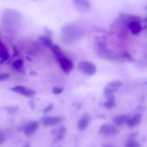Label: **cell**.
<instances>
[{"instance_id": "6da1fadb", "label": "cell", "mask_w": 147, "mask_h": 147, "mask_svg": "<svg viewBox=\"0 0 147 147\" xmlns=\"http://www.w3.org/2000/svg\"><path fill=\"white\" fill-rule=\"evenodd\" d=\"M22 16L20 13L15 9H6L2 14L1 20L3 27L7 31L13 32L14 28L20 25Z\"/></svg>"}, {"instance_id": "7a4b0ae2", "label": "cell", "mask_w": 147, "mask_h": 147, "mask_svg": "<svg viewBox=\"0 0 147 147\" xmlns=\"http://www.w3.org/2000/svg\"><path fill=\"white\" fill-rule=\"evenodd\" d=\"M62 31L64 39L68 41L77 38L82 34L80 29L73 24L66 25L62 28Z\"/></svg>"}, {"instance_id": "3957f363", "label": "cell", "mask_w": 147, "mask_h": 147, "mask_svg": "<svg viewBox=\"0 0 147 147\" xmlns=\"http://www.w3.org/2000/svg\"><path fill=\"white\" fill-rule=\"evenodd\" d=\"M122 85L120 80H114L109 83L104 87V93L106 98L114 96V93L118 90Z\"/></svg>"}, {"instance_id": "277c9868", "label": "cell", "mask_w": 147, "mask_h": 147, "mask_svg": "<svg viewBox=\"0 0 147 147\" xmlns=\"http://www.w3.org/2000/svg\"><path fill=\"white\" fill-rule=\"evenodd\" d=\"M119 130L117 127L108 124H103L100 127L98 133L104 136H114L119 134Z\"/></svg>"}, {"instance_id": "5b68a950", "label": "cell", "mask_w": 147, "mask_h": 147, "mask_svg": "<svg viewBox=\"0 0 147 147\" xmlns=\"http://www.w3.org/2000/svg\"><path fill=\"white\" fill-rule=\"evenodd\" d=\"M78 67L82 72L88 76H92L96 72V65L93 63L88 61L80 62L79 64Z\"/></svg>"}, {"instance_id": "8992f818", "label": "cell", "mask_w": 147, "mask_h": 147, "mask_svg": "<svg viewBox=\"0 0 147 147\" xmlns=\"http://www.w3.org/2000/svg\"><path fill=\"white\" fill-rule=\"evenodd\" d=\"M58 62L63 71L65 73H69L72 69L73 66L72 61L65 56L58 59Z\"/></svg>"}, {"instance_id": "52a82bcc", "label": "cell", "mask_w": 147, "mask_h": 147, "mask_svg": "<svg viewBox=\"0 0 147 147\" xmlns=\"http://www.w3.org/2000/svg\"><path fill=\"white\" fill-rule=\"evenodd\" d=\"M73 4L80 13H84L89 10L91 7L88 0H72Z\"/></svg>"}, {"instance_id": "ba28073f", "label": "cell", "mask_w": 147, "mask_h": 147, "mask_svg": "<svg viewBox=\"0 0 147 147\" xmlns=\"http://www.w3.org/2000/svg\"><path fill=\"white\" fill-rule=\"evenodd\" d=\"M39 127V123L35 121H32L27 123L23 127V133L26 136H30L35 133Z\"/></svg>"}, {"instance_id": "9c48e42d", "label": "cell", "mask_w": 147, "mask_h": 147, "mask_svg": "<svg viewBox=\"0 0 147 147\" xmlns=\"http://www.w3.org/2000/svg\"><path fill=\"white\" fill-rule=\"evenodd\" d=\"M90 120V117L88 114H85L81 116L77 124L78 129L81 131L85 130L89 126Z\"/></svg>"}, {"instance_id": "30bf717a", "label": "cell", "mask_w": 147, "mask_h": 147, "mask_svg": "<svg viewBox=\"0 0 147 147\" xmlns=\"http://www.w3.org/2000/svg\"><path fill=\"white\" fill-rule=\"evenodd\" d=\"M61 121L62 118L59 117H44L41 120V123L45 127L56 125L60 123Z\"/></svg>"}, {"instance_id": "8fae6325", "label": "cell", "mask_w": 147, "mask_h": 147, "mask_svg": "<svg viewBox=\"0 0 147 147\" xmlns=\"http://www.w3.org/2000/svg\"><path fill=\"white\" fill-rule=\"evenodd\" d=\"M142 116L140 114H137L133 116L129 117L127 122V124L128 127L133 129L138 126L141 122Z\"/></svg>"}, {"instance_id": "7c38bea8", "label": "cell", "mask_w": 147, "mask_h": 147, "mask_svg": "<svg viewBox=\"0 0 147 147\" xmlns=\"http://www.w3.org/2000/svg\"><path fill=\"white\" fill-rule=\"evenodd\" d=\"M129 118V117L126 115H120L115 117L114 118L113 123L117 127H121L124 124H127Z\"/></svg>"}, {"instance_id": "4fadbf2b", "label": "cell", "mask_w": 147, "mask_h": 147, "mask_svg": "<svg viewBox=\"0 0 147 147\" xmlns=\"http://www.w3.org/2000/svg\"><path fill=\"white\" fill-rule=\"evenodd\" d=\"M66 129L65 127H60L58 129V132L53 140L54 142H57L64 140L66 134Z\"/></svg>"}, {"instance_id": "5bb4252c", "label": "cell", "mask_w": 147, "mask_h": 147, "mask_svg": "<svg viewBox=\"0 0 147 147\" xmlns=\"http://www.w3.org/2000/svg\"><path fill=\"white\" fill-rule=\"evenodd\" d=\"M51 48L57 60L65 56L62 52L60 47L58 45H53Z\"/></svg>"}, {"instance_id": "9a60e30c", "label": "cell", "mask_w": 147, "mask_h": 147, "mask_svg": "<svg viewBox=\"0 0 147 147\" xmlns=\"http://www.w3.org/2000/svg\"><path fill=\"white\" fill-rule=\"evenodd\" d=\"M116 105L115 98L114 96L107 98V101L104 103V106L108 110H111Z\"/></svg>"}, {"instance_id": "2e32d148", "label": "cell", "mask_w": 147, "mask_h": 147, "mask_svg": "<svg viewBox=\"0 0 147 147\" xmlns=\"http://www.w3.org/2000/svg\"><path fill=\"white\" fill-rule=\"evenodd\" d=\"M39 39L40 41L47 47L51 48L52 46L53 41L50 36L47 35H41L39 36Z\"/></svg>"}, {"instance_id": "e0dca14e", "label": "cell", "mask_w": 147, "mask_h": 147, "mask_svg": "<svg viewBox=\"0 0 147 147\" xmlns=\"http://www.w3.org/2000/svg\"><path fill=\"white\" fill-rule=\"evenodd\" d=\"M13 66L17 71L21 73L25 74V71L24 69V62L22 59H20L16 60L13 64Z\"/></svg>"}, {"instance_id": "ac0fdd59", "label": "cell", "mask_w": 147, "mask_h": 147, "mask_svg": "<svg viewBox=\"0 0 147 147\" xmlns=\"http://www.w3.org/2000/svg\"><path fill=\"white\" fill-rule=\"evenodd\" d=\"M0 58L3 61L7 60L9 58V55L7 50L4 46L0 48Z\"/></svg>"}, {"instance_id": "d6986e66", "label": "cell", "mask_w": 147, "mask_h": 147, "mask_svg": "<svg viewBox=\"0 0 147 147\" xmlns=\"http://www.w3.org/2000/svg\"><path fill=\"white\" fill-rule=\"evenodd\" d=\"M125 147H141V146L139 142L131 139L126 143Z\"/></svg>"}, {"instance_id": "ffe728a7", "label": "cell", "mask_w": 147, "mask_h": 147, "mask_svg": "<svg viewBox=\"0 0 147 147\" xmlns=\"http://www.w3.org/2000/svg\"><path fill=\"white\" fill-rule=\"evenodd\" d=\"M27 88L25 86H18L11 88V90L13 92H16V93H20V94H23L25 92Z\"/></svg>"}, {"instance_id": "44dd1931", "label": "cell", "mask_w": 147, "mask_h": 147, "mask_svg": "<svg viewBox=\"0 0 147 147\" xmlns=\"http://www.w3.org/2000/svg\"><path fill=\"white\" fill-rule=\"evenodd\" d=\"M19 109V106H17V105L14 106H9V107H7L5 108L6 111L10 115H14L18 111Z\"/></svg>"}, {"instance_id": "7402d4cb", "label": "cell", "mask_w": 147, "mask_h": 147, "mask_svg": "<svg viewBox=\"0 0 147 147\" xmlns=\"http://www.w3.org/2000/svg\"><path fill=\"white\" fill-rule=\"evenodd\" d=\"M36 92L34 90L32 89H28L25 91V92L23 93L22 95L28 97H32L36 95Z\"/></svg>"}, {"instance_id": "603a6c76", "label": "cell", "mask_w": 147, "mask_h": 147, "mask_svg": "<svg viewBox=\"0 0 147 147\" xmlns=\"http://www.w3.org/2000/svg\"><path fill=\"white\" fill-rule=\"evenodd\" d=\"M64 91V89L62 87L59 86H55L53 88L52 92L54 94L58 95L62 93Z\"/></svg>"}, {"instance_id": "cb8c5ba5", "label": "cell", "mask_w": 147, "mask_h": 147, "mask_svg": "<svg viewBox=\"0 0 147 147\" xmlns=\"http://www.w3.org/2000/svg\"><path fill=\"white\" fill-rule=\"evenodd\" d=\"M54 105L53 104H50L47 107H46L44 110V112L45 113H48L49 111H51L53 108Z\"/></svg>"}, {"instance_id": "d4e9b609", "label": "cell", "mask_w": 147, "mask_h": 147, "mask_svg": "<svg viewBox=\"0 0 147 147\" xmlns=\"http://www.w3.org/2000/svg\"><path fill=\"white\" fill-rule=\"evenodd\" d=\"M123 57H124L125 59H126L129 60V61H134V59H133V58L132 57L131 55H130L129 53H128L127 52L124 53V54H123Z\"/></svg>"}, {"instance_id": "484cf974", "label": "cell", "mask_w": 147, "mask_h": 147, "mask_svg": "<svg viewBox=\"0 0 147 147\" xmlns=\"http://www.w3.org/2000/svg\"><path fill=\"white\" fill-rule=\"evenodd\" d=\"M44 31L45 32L46 34L47 35V36H51L52 34V32L51 30H50L49 28H47V27H45L44 28Z\"/></svg>"}, {"instance_id": "4316f807", "label": "cell", "mask_w": 147, "mask_h": 147, "mask_svg": "<svg viewBox=\"0 0 147 147\" xmlns=\"http://www.w3.org/2000/svg\"><path fill=\"white\" fill-rule=\"evenodd\" d=\"M13 49H14V55H13V56H17L18 54V51H17V49L16 47L14 46L13 47Z\"/></svg>"}, {"instance_id": "83f0119b", "label": "cell", "mask_w": 147, "mask_h": 147, "mask_svg": "<svg viewBox=\"0 0 147 147\" xmlns=\"http://www.w3.org/2000/svg\"><path fill=\"white\" fill-rule=\"evenodd\" d=\"M4 138L3 136L0 134V145H1L4 142Z\"/></svg>"}, {"instance_id": "f1b7e54d", "label": "cell", "mask_w": 147, "mask_h": 147, "mask_svg": "<svg viewBox=\"0 0 147 147\" xmlns=\"http://www.w3.org/2000/svg\"><path fill=\"white\" fill-rule=\"evenodd\" d=\"M137 135V133L136 132V133H134L133 134H131L130 136H129V138H134V137L136 136Z\"/></svg>"}, {"instance_id": "f546056e", "label": "cell", "mask_w": 147, "mask_h": 147, "mask_svg": "<svg viewBox=\"0 0 147 147\" xmlns=\"http://www.w3.org/2000/svg\"><path fill=\"white\" fill-rule=\"evenodd\" d=\"M29 74H30V75L34 76H37V75H38V74H37V72H36L35 71H31V72H30Z\"/></svg>"}, {"instance_id": "4dcf8cb0", "label": "cell", "mask_w": 147, "mask_h": 147, "mask_svg": "<svg viewBox=\"0 0 147 147\" xmlns=\"http://www.w3.org/2000/svg\"><path fill=\"white\" fill-rule=\"evenodd\" d=\"M101 147H116L114 146H112L111 145H109V144H104V145H102Z\"/></svg>"}, {"instance_id": "1f68e13d", "label": "cell", "mask_w": 147, "mask_h": 147, "mask_svg": "<svg viewBox=\"0 0 147 147\" xmlns=\"http://www.w3.org/2000/svg\"><path fill=\"white\" fill-rule=\"evenodd\" d=\"M4 79V77L3 74H0V81H3Z\"/></svg>"}, {"instance_id": "d6a6232c", "label": "cell", "mask_w": 147, "mask_h": 147, "mask_svg": "<svg viewBox=\"0 0 147 147\" xmlns=\"http://www.w3.org/2000/svg\"><path fill=\"white\" fill-rule=\"evenodd\" d=\"M22 147H31V146H30V144H27L26 145H25V146H23Z\"/></svg>"}, {"instance_id": "836d02e7", "label": "cell", "mask_w": 147, "mask_h": 147, "mask_svg": "<svg viewBox=\"0 0 147 147\" xmlns=\"http://www.w3.org/2000/svg\"><path fill=\"white\" fill-rule=\"evenodd\" d=\"M26 59H27L28 60V61H32V59H31L30 58V57H26Z\"/></svg>"}, {"instance_id": "e575fe53", "label": "cell", "mask_w": 147, "mask_h": 147, "mask_svg": "<svg viewBox=\"0 0 147 147\" xmlns=\"http://www.w3.org/2000/svg\"><path fill=\"white\" fill-rule=\"evenodd\" d=\"M1 41V39H0V47L3 45Z\"/></svg>"}, {"instance_id": "d590c367", "label": "cell", "mask_w": 147, "mask_h": 147, "mask_svg": "<svg viewBox=\"0 0 147 147\" xmlns=\"http://www.w3.org/2000/svg\"></svg>"}]
</instances>
